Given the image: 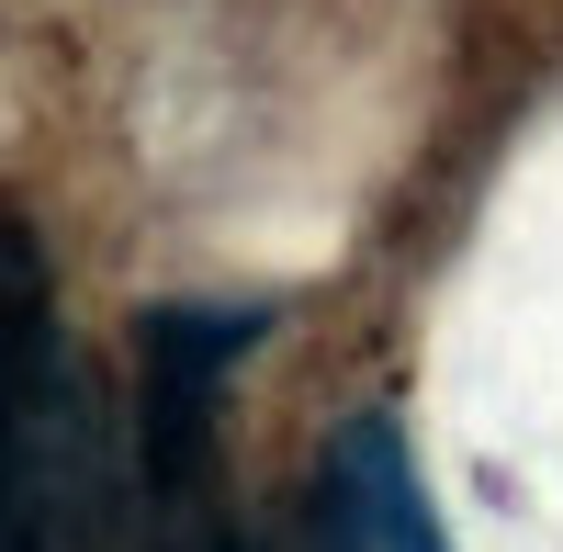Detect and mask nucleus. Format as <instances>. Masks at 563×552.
Here are the masks:
<instances>
[{"label":"nucleus","mask_w":563,"mask_h":552,"mask_svg":"<svg viewBox=\"0 0 563 552\" xmlns=\"http://www.w3.org/2000/svg\"><path fill=\"white\" fill-rule=\"evenodd\" d=\"M113 519V451L57 339V283L0 225V552H90Z\"/></svg>","instance_id":"f257e3e1"},{"label":"nucleus","mask_w":563,"mask_h":552,"mask_svg":"<svg viewBox=\"0 0 563 552\" xmlns=\"http://www.w3.org/2000/svg\"><path fill=\"white\" fill-rule=\"evenodd\" d=\"M327 541L339 552H451L429 485H417V451L395 418H350L339 440H327Z\"/></svg>","instance_id":"f03ea898"}]
</instances>
